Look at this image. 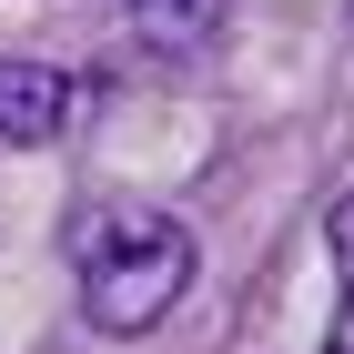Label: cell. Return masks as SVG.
Instances as JSON below:
<instances>
[{"instance_id":"7a4b0ae2","label":"cell","mask_w":354,"mask_h":354,"mask_svg":"<svg viewBox=\"0 0 354 354\" xmlns=\"http://www.w3.org/2000/svg\"><path fill=\"white\" fill-rule=\"evenodd\" d=\"M61 111H71V82H61L51 61H0V142H51Z\"/></svg>"},{"instance_id":"277c9868","label":"cell","mask_w":354,"mask_h":354,"mask_svg":"<svg viewBox=\"0 0 354 354\" xmlns=\"http://www.w3.org/2000/svg\"><path fill=\"white\" fill-rule=\"evenodd\" d=\"M324 243H334V354H354V192L324 213Z\"/></svg>"},{"instance_id":"6da1fadb","label":"cell","mask_w":354,"mask_h":354,"mask_svg":"<svg viewBox=\"0 0 354 354\" xmlns=\"http://www.w3.org/2000/svg\"><path fill=\"white\" fill-rule=\"evenodd\" d=\"M192 223L142 213V203H102L71 223V273H82V314L102 334H152L172 304L192 294Z\"/></svg>"},{"instance_id":"3957f363","label":"cell","mask_w":354,"mask_h":354,"mask_svg":"<svg viewBox=\"0 0 354 354\" xmlns=\"http://www.w3.org/2000/svg\"><path fill=\"white\" fill-rule=\"evenodd\" d=\"M223 10H233V0H122L132 41H142V51H162V61L213 51V41H223Z\"/></svg>"}]
</instances>
